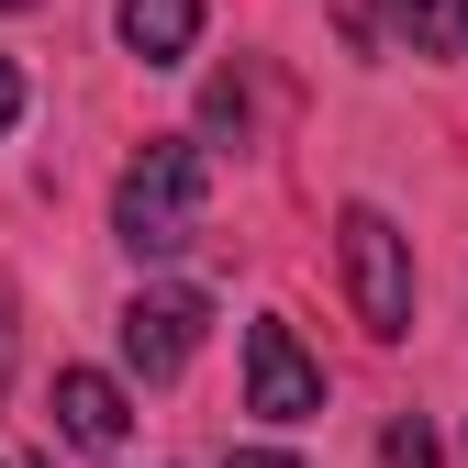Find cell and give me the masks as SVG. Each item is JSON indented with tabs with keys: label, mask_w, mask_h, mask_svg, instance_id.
Segmentation results:
<instances>
[{
	"label": "cell",
	"mask_w": 468,
	"mask_h": 468,
	"mask_svg": "<svg viewBox=\"0 0 468 468\" xmlns=\"http://www.w3.org/2000/svg\"><path fill=\"white\" fill-rule=\"evenodd\" d=\"M201 212H212V156L190 134H167L123 167V190H112V234H123L134 257H179L201 246Z\"/></svg>",
	"instance_id": "cell-1"
},
{
	"label": "cell",
	"mask_w": 468,
	"mask_h": 468,
	"mask_svg": "<svg viewBox=\"0 0 468 468\" xmlns=\"http://www.w3.org/2000/svg\"><path fill=\"white\" fill-rule=\"evenodd\" d=\"M335 246H346V290H357V324L390 346L413 335V246H401V223L379 201H346L335 212Z\"/></svg>",
	"instance_id": "cell-2"
},
{
	"label": "cell",
	"mask_w": 468,
	"mask_h": 468,
	"mask_svg": "<svg viewBox=\"0 0 468 468\" xmlns=\"http://www.w3.org/2000/svg\"><path fill=\"white\" fill-rule=\"evenodd\" d=\"M246 413H268V424H313L324 413V368L302 357V335H290L279 313L246 324Z\"/></svg>",
	"instance_id": "cell-3"
},
{
	"label": "cell",
	"mask_w": 468,
	"mask_h": 468,
	"mask_svg": "<svg viewBox=\"0 0 468 468\" xmlns=\"http://www.w3.org/2000/svg\"><path fill=\"white\" fill-rule=\"evenodd\" d=\"M201 324H212L201 290H134V302H123V368L134 379H179L190 346H201Z\"/></svg>",
	"instance_id": "cell-4"
},
{
	"label": "cell",
	"mask_w": 468,
	"mask_h": 468,
	"mask_svg": "<svg viewBox=\"0 0 468 468\" xmlns=\"http://www.w3.org/2000/svg\"><path fill=\"white\" fill-rule=\"evenodd\" d=\"M123 424H134L123 379H101V368H56V435H68V446H123Z\"/></svg>",
	"instance_id": "cell-5"
},
{
	"label": "cell",
	"mask_w": 468,
	"mask_h": 468,
	"mask_svg": "<svg viewBox=\"0 0 468 468\" xmlns=\"http://www.w3.org/2000/svg\"><path fill=\"white\" fill-rule=\"evenodd\" d=\"M123 45L145 56V68H179V56L201 45V0H123Z\"/></svg>",
	"instance_id": "cell-6"
},
{
	"label": "cell",
	"mask_w": 468,
	"mask_h": 468,
	"mask_svg": "<svg viewBox=\"0 0 468 468\" xmlns=\"http://www.w3.org/2000/svg\"><path fill=\"white\" fill-rule=\"evenodd\" d=\"M390 23H401L413 56H457L468 45V0H390Z\"/></svg>",
	"instance_id": "cell-7"
},
{
	"label": "cell",
	"mask_w": 468,
	"mask_h": 468,
	"mask_svg": "<svg viewBox=\"0 0 468 468\" xmlns=\"http://www.w3.org/2000/svg\"><path fill=\"white\" fill-rule=\"evenodd\" d=\"M379 457H390V468H435V435H424V413H401V424L379 435Z\"/></svg>",
	"instance_id": "cell-8"
},
{
	"label": "cell",
	"mask_w": 468,
	"mask_h": 468,
	"mask_svg": "<svg viewBox=\"0 0 468 468\" xmlns=\"http://www.w3.org/2000/svg\"><path fill=\"white\" fill-rule=\"evenodd\" d=\"M12 123H23V68L0 56V134H12Z\"/></svg>",
	"instance_id": "cell-9"
},
{
	"label": "cell",
	"mask_w": 468,
	"mask_h": 468,
	"mask_svg": "<svg viewBox=\"0 0 468 468\" xmlns=\"http://www.w3.org/2000/svg\"><path fill=\"white\" fill-rule=\"evenodd\" d=\"M223 468H302V457H279V446H246V457H223Z\"/></svg>",
	"instance_id": "cell-10"
},
{
	"label": "cell",
	"mask_w": 468,
	"mask_h": 468,
	"mask_svg": "<svg viewBox=\"0 0 468 468\" xmlns=\"http://www.w3.org/2000/svg\"><path fill=\"white\" fill-rule=\"evenodd\" d=\"M0 379H12V290H0Z\"/></svg>",
	"instance_id": "cell-11"
},
{
	"label": "cell",
	"mask_w": 468,
	"mask_h": 468,
	"mask_svg": "<svg viewBox=\"0 0 468 468\" xmlns=\"http://www.w3.org/2000/svg\"><path fill=\"white\" fill-rule=\"evenodd\" d=\"M0 12H34V0H0Z\"/></svg>",
	"instance_id": "cell-12"
}]
</instances>
